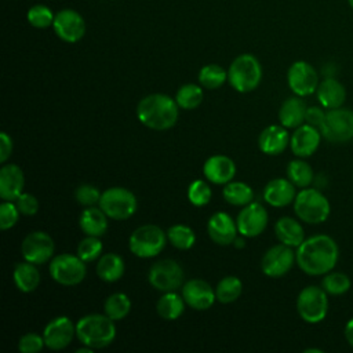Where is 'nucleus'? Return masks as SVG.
<instances>
[{
  "instance_id": "31",
  "label": "nucleus",
  "mask_w": 353,
  "mask_h": 353,
  "mask_svg": "<svg viewBox=\"0 0 353 353\" xmlns=\"http://www.w3.org/2000/svg\"><path fill=\"white\" fill-rule=\"evenodd\" d=\"M185 299L183 296L178 295L175 291H168V292H164L159 301H157V305H156V310H157V314L164 319V320H176L178 317L182 316L183 310H185Z\"/></svg>"
},
{
  "instance_id": "30",
  "label": "nucleus",
  "mask_w": 353,
  "mask_h": 353,
  "mask_svg": "<svg viewBox=\"0 0 353 353\" xmlns=\"http://www.w3.org/2000/svg\"><path fill=\"white\" fill-rule=\"evenodd\" d=\"M97 274L106 283H114L124 274V261L114 252H108L99 256L97 262Z\"/></svg>"
},
{
  "instance_id": "33",
  "label": "nucleus",
  "mask_w": 353,
  "mask_h": 353,
  "mask_svg": "<svg viewBox=\"0 0 353 353\" xmlns=\"http://www.w3.org/2000/svg\"><path fill=\"white\" fill-rule=\"evenodd\" d=\"M287 178L296 186V188H307L314 178L312 167L302 160L301 157L291 160L287 165Z\"/></svg>"
},
{
  "instance_id": "21",
  "label": "nucleus",
  "mask_w": 353,
  "mask_h": 353,
  "mask_svg": "<svg viewBox=\"0 0 353 353\" xmlns=\"http://www.w3.org/2000/svg\"><path fill=\"white\" fill-rule=\"evenodd\" d=\"M203 174L211 183L226 185L236 175V164L225 154H215L205 160Z\"/></svg>"
},
{
  "instance_id": "17",
  "label": "nucleus",
  "mask_w": 353,
  "mask_h": 353,
  "mask_svg": "<svg viewBox=\"0 0 353 353\" xmlns=\"http://www.w3.org/2000/svg\"><path fill=\"white\" fill-rule=\"evenodd\" d=\"M76 324L66 316H58L50 320L43 331L44 343L51 350H62L73 341Z\"/></svg>"
},
{
  "instance_id": "18",
  "label": "nucleus",
  "mask_w": 353,
  "mask_h": 353,
  "mask_svg": "<svg viewBox=\"0 0 353 353\" xmlns=\"http://www.w3.org/2000/svg\"><path fill=\"white\" fill-rule=\"evenodd\" d=\"M182 296L188 306L194 310H207L210 309L215 299V290L201 279H190L182 285Z\"/></svg>"
},
{
  "instance_id": "51",
  "label": "nucleus",
  "mask_w": 353,
  "mask_h": 353,
  "mask_svg": "<svg viewBox=\"0 0 353 353\" xmlns=\"http://www.w3.org/2000/svg\"><path fill=\"white\" fill-rule=\"evenodd\" d=\"M310 352H314V353H321L320 349H306L305 353H310Z\"/></svg>"
},
{
  "instance_id": "8",
  "label": "nucleus",
  "mask_w": 353,
  "mask_h": 353,
  "mask_svg": "<svg viewBox=\"0 0 353 353\" xmlns=\"http://www.w3.org/2000/svg\"><path fill=\"white\" fill-rule=\"evenodd\" d=\"M328 294L323 287L307 285L301 290L296 298V310L299 317L309 324L323 321L328 312Z\"/></svg>"
},
{
  "instance_id": "2",
  "label": "nucleus",
  "mask_w": 353,
  "mask_h": 353,
  "mask_svg": "<svg viewBox=\"0 0 353 353\" xmlns=\"http://www.w3.org/2000/svg\"><path fill=\"white\" fill-rule=\"evenodd\" d=\"M138 120L148 128L164 131L172 128L179 117V106L175 98L165 94H149L137 106Z\"/></svg>"
},
{
  "instance_id": "24",
  "label": "nucleus",
  "mask_w": 353,
  "mask_h": 353,
  "mask_svg": "<svg viewBox=\"0 0 353 353\" xmlns=\"http://www.w3.org/2000/svg\"><path fill=\"white\" fill-rule=\"evenodd\" d=\"M288 178H274L269 181L263 189V199L272 207H285L294 203L296 190Z\"/></svg>"
},
{
  "instance_id": "47",
  "label": "nucleus",
  "mask_w": 353,
  "mask_h": 353,
  "mask_svg": "<svg viewBox=\"0 0 353 353\" xmlns=\"http://www.w3.org/2000/svg\"><path fill=\"white\" fill-rule=\"evenodd\" d=\"M324 117H325V110L323 106H309L306 109L305 123L320 130V127L324 121Z\"/></svg>"
},
{
  "instance_id": "7",
  "label": "nucleus",
  "mask_w": 353,
  "mask_h": 353,
  "mask_svg": "<svg viewBox=\"0 0 353 353\" xmlns=\"http://www.w3.org/2000/svg\"><path fill=\"white\" fill-rule=\"evenodd\" d=\"M99 207L110 219L124 221L135 214L138 208V201L131 190L120 186H113L102 192Z\"/></svg>"
},
{
  "instance_id": "45",
  "label": "nucleus",
  "mask_w": 353,
  "mask_h": 353,
  "mask_svg": "<svg viewBox=\"0 0 353 353\" xmlns=\"http://www.w3.org/2000/svg\"><path fill=\"white\" fill-rule=\"evenodd\" d=\"M44 338L43 335L29 332L19 338L18 341V350L21 353H39L44 346Z\"/></svg>"
},
{
  "instance_id": "12",
  "label": "nucleus",
  "mask_w": 353,
  "mask_h": 353,
  "mask_svg": "<svg viewBox=\"0 0 353 353\" xmlns=\"http://www.w3.org/2000/svg\"><path fill=\"white\" fill-rule=\"evenodd\" d=\"M296 262V255L292 247L283 243L270 247L261 261V269L265 276L277 279L287 274L294 263Z\"/></svg>"
},
{
  "instance_id": "9",
  "label": "nucleus",
  "mask_w": 353,
  "mask_h": 353,
  "mask_svg": "<svg viewBox=\"0 0 353 353\" xmlns=\"http://www.w3.org/2000/svg\"><path fill=\"white\" fill-rule=\"evenodd\" d=\"M48 272L51 279L58 284L72 287L80 284L84 280L87 274V266L79 255L59 254L52 256Z\"/></svg>"
},
{
  "instance_id": "4",
  "label": "nucleus",
  "mask_w": 353,
  "mask_h": 353,
  "mask_svg": "<svg viewBox=\"0 0 353 353\" xmlns=\"http://www.w3.org/2000/svg\"><path fill=\"white\" fill-rule=\"evenodd\" d=\"M294 212L298 219L319 225L328 219L331 212V205L328 199L314 188L301 189L294 200Z\"/></svg>"
},
{
  "instance_id": "38",
  "label": "nucleus",
  "mask_w": 353,
  "mask_h": 353,
  "mask_svg": "<svg viewBox=\"0 0 353 353\" xmlns=\"http://www.w3.org/2000/svg\"><path fill=\"white\" fill-rule=\"evenodd\" d=\"M167 239L171 243V245L178 250H189L196 243V234L192 230V228L182 223L172 225L167 230Z\"/></svg>"
},
{
  "instance_id": "1",
  "label": "nucleus",
  "mask_w": 353,
  "mask_h": 353,
  "mask_svg": "<svg viewBox=\"0 0 353 353\" xmlns=\"http://www.w3.org/2000/svg\"><path fill=\"white\" fill-rule=\"evenodd\" d=\"M296 263L309 276H324L331 272L339 258L335 240L327 234H314L296 247Z\"/></svg>"
},
{
  "instance_id": "11",
  "label": "nucleus",
  "mask_w": 353,
  "mask_h": 353,
  "mask_svg": "<svg viewBox=\"0 0 353 353\" xmlns=\"http://www.w3.org/2000/svg\"><path fill=\"white\" fill-rule=\"evenodd\" d=\"M185 273L182 266L174 259H161L153 263L148 273L150 285L161 292L176 291L183 285Z\"/></svg>"
},
{
  "instance_id": "32",
  "label": "nucleus",
  "mask_w": 353,
  "mask_h": 353,
  "mask_svg": "<svg viewBox=\"0 0 353 353\" xmlns=\"http://www.w3.org/2000/svg\"><path fill=\"white\" fill-rule=\"evenodd\" d=\"M222 194L226 203L236 207H244L250 204L254 199V192L251 186L239 181L228 182L222 190Z\"/></svg>"
},
{
  "instance_id": "14",
  "label": "nucleus",
  "mask_w": 353,
  "mask_h": 353,
  "mask_svg": "<svg viewBox=\"0 0 353 353\" xmlns=\"http://www.w3.org/2000/svg\"><path fill=\"white\" fill-rule=\"evenodd\" d=\"M55 251V243L52 237L41 230L29 233L21 245V252L25 261L34 265H41L52 259Z\"/></svg>"
},
{
  "instance_id": "28",
  "label": "nucleus",
  "mask_w": 353,
  "mask_h": 353,
  "mask_svg": "<svg viewBox=\"0 0 353 353\" xmlns=\"http://www.w3.org/2000/svg\"><path fill=\"white\" fill-rule=\"evenodd\" d=\"M274 234L280 243L292 248H296L305 240V230L302 225L291 216H281L276 222Z\"/></svg>"
},
{
  "instance_id": "46",
  "label": "nucleus",
  "mask_w": 353,
  "mask_h": 353,
  "mask_svg": "<svg viewBox=\"0 0 353 353\" xmlns=\"http://www.w3.org/2000/svg\"><path fill=\"white\" fill-rule=\"evenodd\" d=\"M15 204L22 215H34L39 211V201L30 193H22L15 200Z\"/></svg>"
},
{
  "instance_id": "27",
  "label": "nucleus",
  "mask_w": 353,
  "mask_h": 353,
  "mask_svg": "<svg viewBox=\"0 0 353 353\" xmlns=\"http://www.w3.org/2000/svg\"><path fill=\"white\" fill-rule=\"evenodd\" d=\"M108 218L109 216L102 211L101 207L98 208L91 205L83 210V212L80 214L79 225L85 236L101 237L108 230Z\"/></svg>"
},
{
  "instance_id": "5",
  "label": "nucleus",
  "mask_w": 353,
  "mask_h": 353,
  "mask_svg": "<svg viewBox=\"0 0 353 353\" xmlns=\"http://www.w3.org/2000/svg\"><path fill=\"white\" fill-rule=\"evenodd\" d=\"M262 80V66L252 54L236 57L228 69V81L237 92L254 91Z\"/></svg>"
},
{
  "instance_id": "29",
  "label": "nucleus",
  "mask_w": 353,
  "mask_h": 353,
  "mask_svg": "<svg viewBox=\"0 0 353 353\" xmlns=\"http://www.w3.org/2000/svg\"><path fill=\"white\" fill-rule=\"evenodd\" d=\"M12 279L15 287L22 292H32L40 284V272L32 262H19L14 266Z\"/></svg>"
},
{
  "instance_id": "50",
  "label": "nucleus",
  "mask_w": 353,
  "mask_h": 353,
  "mask_svg": "<svg viewBox=\"0 0 353 353\" xmlns=\"http://www.w3.org/2000/svg\"><path fill=\"white\" fill-rule=\"evenodd\" d=\"M233 244H234L237 248H241V247H244V239L236 237V239H234V241H233Z\"/></svg>"
},
{
  "instance_id": "48",
  "label": "nucleus",
  "mask_w": 353,
  "mask_h": 353,
  "mask_svg": "<svg viewBox=\"0 0 353 353\" xmlns=\"http://www.w3.org/2000/svg\"><path fill=\"white\" fill-rule=\"evenodd\" d=\"M12 152V139L7 132H0V163H6Z\"/></svg>"
},
{
  "instance_id": "44",
  "label": "nucleus",
  "mask_w": 353,
  "mask_h": 353,
  "mask_svg": "<svg viewBox=\"0 0 353 353\" xmlns=\"http://www.w3.org/2000/svg\"><path fill=\"white\" fill-rule=\"evenodd\" d=\"M19 214L21 212L15 203L3 200V203L0 204V228H1V230L11 229L18 222Z\"/></svg>"
},
{
  "instance_id": "13",
  "label": "nucleus",
  "mask_w": 353,
  "mask_h": 353,
  "mask_svg": "<svg viewBox=\"0 0 353 353\" xmlns=\"http://www.w3.org/2000/svg\"><path fill=\"white\" fill-rule=\"evenodd\" d=\"M52 29L65 43H77L85 34V21L73 8H63L55 14Z\"/></svg>"
},
{
  "instance_id": "35",
  "label": "nucleus",
  "mask_w": 353,
  "mask_h": 353,
  "mask_svg": "<svg viewBox=\"0 0 353 353\" xmlns=\"http://www.w3.org/2000/svg\"><path fill=\"white\" fill-rule=\"evenodd\" d=\"M103 310L112 320H123L131 310V301L124 292H114L109 295L103 303Z\"/></svg>"
},
{
  "instance_id": "15",
  "label": "nucleus",
  "mask_w": 353,
  "mask_h": 353,
  "mask_svg": "<svg viewBox=\"0 0 353 353\" xmlns=\"http://www.w3.org/2000/svg\"><path fill=\"white\" fill-rule=\"evenodd\" d=\"M287 83L295 95L307 97L316 92L319 87V76L309 62L296 61L288 68Z\"/></svg>"
},
{
  "instance_id": "39",
  "label": "nucleus",
  "mask_w": 353,
  "mask_h": 353,
  "mask_svg": "<svg viewBox=\"0 0 353 353\" xmlns=\"http://www.w3.org/2000/svg\"><path fill=\"white\" fill-rule=\"evenodd\" d=\"M350 279L342 272H328L321 280L323 290L330 295H342L350 288Z\"/></svg>"
},
{
  "instance_id": "19",
  "label": "nucleus",
  "mask_w": 353,
  "mask_h": 353,
  "mask_svg": "<svg viewBox=\"0 0 353 353\" xmlns=\"http://www.w3.org/2000/svg\"><path fill=\"white\" fill-rule=\"evenodd\" d=\"M321 141V132L319 128L303 123L296 127L290 138V148L296 157H310L319 148Z\"/></svg>"
},
{
  "instance_id": "40",
  "label": "nucleus",
  "mask_w": 353,
  "mask_h": 353,
  "mask_svg": "<svg viewBox=\"0 0 353 353\" xmlns=\"http://www.w3.org/2000/svg\"><path fill=\"white\" fill-rule=\"evenodd\" d=\"M55 14L52 10L44 4H34L26 12V19L30 26L36 29H46L52 26Z\"/></svg>"
},
{
  "instance_id": "25",
  "label": "nucleus",
  "mask_w": 353,
  "mask_h": 353,
  "mask_svg": "<svg viewBox=\"0 0 353 353\" xmlns=\"http://www.w3.org/2000/svg\"><path fill=\"white\" fill-rule=\"evenodd\" d=\"M316 95L324 109H336L345 103L346 90L339 80L334 77H325L319 83Z\"/></svg>"
},
{
  "instance_id": "36",
  "label": "nucleus",
  "mask_w": 353,
  "mask_h": 353,
  "mask_svg": "<svg viewBox=\"0 0 353 353\" xmlns=\"http://www.w3.org/2000/svg\"><path fill=\"white\" fill-rule=\"evenodd\" d=\"M203 98H204L203 88L193 83L181 85L175 94V101L178 106L186 110L196 109L203 102Z\"/></svg>"
},
{
  "instance_id": "6",
  "label": "nucleus",
  "mask_w": 353,
  "mask_h": 353,
  "mask_svg": "<svg viewBox=\"0 0 353 353\" xmlns=\"http://www.w3.org/2000/svg\"><path fill=\"white\" fill-rule=\"evenodd\" d=\"M167 233L157 225H142L137 228L130 239V251L138 258H153L157 256L167 244Z\"/></svg>"
},
{
  "instance_id": "20",
  "label": "nucleus",
  "mask_w": 353,
  "mask_h": 353,
  "mask_svg": "<svg viewBox=\"0 0 353 353\" xmlns=\"http://www.w3.org/2000/svg\"><path fill=\"white\" fill-rule=\"evenodd\" d=\"M207 232L210 239L219 245L233 244L237 237V225L228 212H215L207 223Z\"/></svg>"
},
{
  "instance_id": "22",
  "label": "nucleus",
  "mask_w": 353,
  "mask_h": 353,
  "mask_svg": "<svg viewBox=\"0 0 353 353\" xmlns=\"http://www.w3.org/2000/svg\"><path fill=\"white\" fill-rule=\"evenodd\" d=\"M290 134L284 125L272 124L263 128L258 137V146L262 153L269 156L281 154L290 145Z\"/></svg>"
},
{
  "instance_id": "23",
  "label": "nucleus",
  "mask_w": 353,
  "mask_h": 353,
  "mask_svg": "<svg viewBox=\"0 0 353 353\" xmlns=\"http://www.w3.org/2000/svg\"><path fill=\"white\" fill-rule=\"evenodd\" d=\"M25 175L19 165L4 164L0 168V197L3 200L15 201L23 192Z\"/></svg>"
},
{
  "instance_id": "41",
  "label": "nucleus",
  "mask_w": 353,
  "mask_h": 353,
  "mask_svg": "<svg viewBox=\"0 0 353 353\" xmlns=\"http://www.w3.org/2000/svg\"><path fill=\"white\" fill-rule=\"evenodd\" d=\"M102 241L97 236L84 237L77 245V255L87 263L95 259H99L102 254Z\"/></svg>"
},
{
  "instance_id": "42",
  "label": "nucleus",
  "mask_w": 353,
  "mask_h": 353,
  "mask_svg": "<svg viewBox=\"0 0 353 353\" xmlns=\"http://www.w3.org/2000/svg\"><path fill=\"white\" fill-rule=\"evenodd\" d=\"M212 192L210 185L203 179L193 181L188 188V199L196 207H204L210 203Z\"/></svg>"
},
{
  "instance_id": "26",
  "label": "nucleus",
  "mask_w": 353,
  "mask_h": 353,
  "mask_svg": "<svg viewBox=\"0 0 353 353\" xmlns=\"http://www.w3.org/2000/svg\"><path fill=\"white\" fill-rule=\"evenodd\" d=\"M306 103L301 97L287 98L279 109L280 124L285 128H296L305 123L306 116Z\"/></svg>"
},
{
  "instance_id": "10",
  "label": "nucleus",
  "mask_w": 353,
  "mask_h": 353,
  "mask_svg": "<svg viewBox=\"0 0 353 353\" xmlns=\"http://www.w3.org/2000/svg\"><path fill=\"white\" fill-rule=\"evenodd\" d=\"M321 137L331 143H345L353 138V112L346 108L328 109L320 127Z\"/></svg>"
},
{
  "instance_id": "16",
  "label": "nucleus",
  "mask_w": 353,
  "mask_h": 353,
  "mask_svg": "<svg viewBox=\"0 0 353 353\" xmlns=\"http://www.w3.org/2000/svg\"><path fill=\"white\" fill-rule=\"evenodd\" d=\"M237 230L244 237H256L268 226V211L258 201L244 205L236 219Z\"/></svg>"
},
{
  "instance_id": "49",
  "label": "nucleus",
  "mask_w": 353,
  "mask_h": 353,
  "mask_svg": "<svg viewBox=\"0 0 353 353\" xmlns=\"http://www.w3.org/2000/svg\"><path fill=\"white\" fill-rule=\"evenodd\" d=\"M343 334H345V338H346L347 343L353 347V317L345 324Z\"/></svg>"
},
{
  "instance_id": "52",
  "label": "nucleus",
  "mask_w": 353,
  "mask_h": 353,
  "mask_svg": "<svg viewBox=\"0 0 353 353\" xmlns=\"http://www.w3.org/2000/svg\"><path fill=\"white\" fill-rule=\"evenodd\" d=\"M349 4H350V7L353 8V0H349Z\"/></svg>"
},
{
  "instance_id": "37",
  "label": "nucleus",
  "mask_w": 353,
  "mask_h": 353,
  "mask_svg": "<svg viewBox=\"0 0 353 353\" xmlns=\"http://www.w3.org/2000/svg\"><path fill=\"white\" fill-rule=\"evenodd\" d=\"M228 80V70L216 63L204 65L199 72V81L204 88H219Z\"/></svg>"
},
{
  "instance_id": "3",
  "label": "nucleus",
  "mask_w": 353,
  "mask_h": 353,
  "mask_svg": "<svg viewBox=\"0 0 353 353\" xmlns=\"http://www.w3.org/2000/svg\"><path fill=\"white\" fill-rule=\"evenodd\" d=\"M76 336L91 349L106 347L116 338L114 320L106 314H85L76 323Z\"/></svg>"
},
{
  "instance_id": "34",
  "label": "nucleus",
  "mask_w": 353,
  "mask_h": 353,
  "mask_svg": "<svg viewBox=\"0 0 353 353\" xmlns=\"http://www.w3.org/2000/svg\"><path fill=\"white\" fill-rule=\"evenodd\" d=\"M243 292V281L236 276H226L221 279L215 287L216 301L221 303L234 302Z\"/></svg>"
},
{
  "instance_id": "43",
  "label": "nucleus",
  "mask_w": 353,
  "mask_h": 353,
  "mask_svg": "<svg viewBox=\"0 0 353 353\" xmlns=\"http://www.w3.org/2000/svg\"><path fill=\"white\" fill-rule=\"evenodd\" d=\"M102 193L99 189L90 183H83L74 190V199L77 203H80L84 207H91L99 203Z\"/></svg>"
}]
</instances>
